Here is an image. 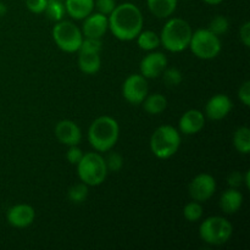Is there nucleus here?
<instances>
[{
  "instance_id": "nucleus-1",
  "label": "nucleus",
  "mask_w": 250,
  "mask_h": 250,
  "mask_svg": "<svg viewBox=\"0 0 250 250\" xmlns=\"http://www.w3.org/2000/svg\"><path fill=\"white\" fill-rule=\"evenodd\" d=\"M109 29L117 39L124 42L133 41L143 29V15L137 5L124 2L116 5L107 17Z\"/></svg>"
},
{
  "instance_id": "nucleus-2",
  "label": "nucleus",
  "mask_w": 250,
  "mask_h": 250,
  "mask_svg": "<svg viewBox=\"0 0 250 250\" xmlns=\"http://www.w3.org/2000/svg\"><path fill=\"white\" fill-rule=\"evenodd\" d=\"M120 127L115 119L100 116L95 119L88 129V141L99 153H106L114 148L119 141Z\"/></svg>"
},
{
  "instance_id": "nucleus-3",
  "label": "nucleus",
  "mask_w": 250,
  "mask_h": 250,
  "mask_svg": "<svg viewBox=\"0 0 250 250\" xmlns=\"http://www.w3.org/2000/svg\"><path fill=\"white\" fill-rule=\"evenodd\" d=\"M192 34L190 24L186 20L175 17L168 20L161 29L160 44L171 53H181L189 46Z\"/></svg>"
},
{
  "instance_id": "nucleus-4",
  "label": "nucleus",
  "mask_w": 250,
  "mask_h": 250,
  "mask_svg": "<svg viewBox=\"0 0 250 250\" xmlns=\"http://www.w3.org/2000/svg\"><path fill=\"white\" fill-rule=\"evenodd\" d=\"M181 146V134L178 129L170 125H164L154 131L150 138V150L156 158H171L177 153Z\"/></svg>"
},
{
  "instance_id": "nucleus-5",
  "label": "nucleus",
  "mask_w": 250,
  "mask_h": 250,
  "mask_svg": "<svg viewBox=\"0 0 250 250\" xmlns=\"http://www.w3.org/2000/svg\"><path fill=\"white\" fill-rule=\"evenodd\" d=\"M77 172L83 183L97 187L104 182L109 171L105 159L99 153H87L83 154L82 159L77 164Z\"/></svg>"
},
{
  "instance_id": "nucleus-6",
  "label": "nucleus",
  "mask_w": 250,
  "mask_h": 250,
  "mask_svg": "<svg viewBox=\"0 0 250 250\" xmlns=\"http://www.w3.org/2000/svg\"><path fill=\"white\" fill-rule=\"evenodd\" d=\"M233 233L231 222L221 216L208 217L199 227V236L205 243L211 246H222L227 243Z\"/></svg>"
},
{
  "instance_id": "nucleus-7",
  "label": "nucleus",
  "mask_w": 250,
  "mask_h": 250,
  "mask_svg": "<svg viewBox=\"0 0 250 250\" xmlns=\"http://www.w3.org/2000/svg\"><path fill=\"white\" fill-rule=\"evenodd\" d=\"M192 53L202 60H211L221 51V41L208 28L198 29L192 34L189 46Z\"/></svg>"
},
{
  "instance_id": "nucleus-8",
  "label": "nucleus",
  "mask_w": 250,
  "mask_h": 250,
  "mask_svg": "<svg viewBox=\"0 0 250 250\" xmlns=\"http://www.w3.org/2000/svg\"><path fill=\"white\" fill-rule=\"evenodd\" d=\"M53 38L56 45L65 53H76L80 50L83 41L82 31L71 21L56 22L53 28Z\"/></svg>"
},
{
  "instance_id": "nucleus-9",
  "label": "nucleus",
  "mask_w": 250,
  "mask_h": 250,
  "mask_svg": "<svg viewBox=\"0 0 250 250\" xmlns=\"http://www.w3.org/2000/svg\"><path fill=\"white\" fill-rule=\"evenodd\" d=\"M148 90L146 78L142 75L128 76L122 85V95L129 104L133 105L142 104L148 95Z\"/></svg>"
},
{
  "instance_id": "nucleus-10",
  "label": "nucleus",
  "mask_w": 250,
  "mask_h": 250,
  "mask_svg": "<svg viewBox=\"0 0 250 250\" xmlns=\"http://www.w3.org/2000/svg\"><path fill=\"white\" fill-rule=\"evenodd\" d=\"M188 192L195 202H207L216 192V181L209 173H199L189 183Z\"/></svg>"
},
{
  "instance_id": "nucleus-11",
  "label": "nucleus",
  "mask_w": 250,
  "mask_h": 250,
  "mask_svg": "<svg viewBox=\"0 0 250 250\" xmlns=\"http://www.w3.org/2000/svg\"><path fill=\"white\" fill-rule=\"evenodd\" d=\"M7 222L15 229H26L33 224L36 219V211L28 204H17L7 210Z\"/></svg>"
},
{
  "instance_id": "nucleus-12",
  "label": "nucleus",
  "mask_w": 250,
  "mask_h": 250,
  "mask_svg": "<svg viewBox=\"0 0 250 250\" xmlns=\"http://www.w3.org/2000/svg\"><path fill=\"white\" fill-rule=\"evenodd\" d=\"M55 137L60 143L67 146H78L82 141V131L71 120H62L55 126Z\"/></svg>"
},
{
  "instance_id": "nucleus-13",
  "label": "nucleus",
  "mask_w": 250,
  "mask_h": 250,
  "mask_svg": "<svg viewBox=\"0 0 250 250\" xmlns=\"http://www.w3.org/2000/svg\"><path fill=\"white\" fill-rule=\"evenodd\" d=\"M167 67V58L163 53H150L141 61V75L146 78H156Z\"/></svg>"
},
{
  "instance_id": "nucleus-14",
  "label": "nucleus",
  "mask_w": 250,
  "mask_h": 250,
  "mask_svg": "<svg viewBox=\"0 0 250 250\" xmlns=\"http://www.w3.org/2000/svg\"><path fill=\"white\" fill-rule=\"evenodd\" d=\"M109 29V21L107 16L95 12V14L88 15L84 19L82 26V34L84 38H97L102 39V37L106 33Z\"/></svg>"
},
{
  "instance_id": "nucleus-15",
  "label": "nucleus",
  "mask_w": 250,
  "mask_h": 250,
  "mask_svg": "<svg viewBox=\"0 0 250 250\" xmlns=\"http://www.w3.org/2000/svg\"><path fill=\"white\" fill-rule=\"evenodd\" d=\"M232 102L227 95L216 94L210 98L205 106V114L210 120L219 121L225 119L232 110Z\"/></svg>"
},
{
  "instance_id": "nucleus-16",
  "label": "nucleus",
  "mask_w": 250,
  "mask_h": 250,
  "mask_svg": "<svg viewBox=\"0 0 250 250\" xmlns=\"http://www.w3.org/2000/svg\"><path fill=\"white\" fill-rule=\"evenodd\" d=\"M205 125V116L202 111L199 110H188L185 114L182 115V117L180 119L178 122V128H180V133L187 134H195L198 132H200L203 129Z\"/></svg>"
},
{
  "instance_id": "nucleus-17",
  "label": "nucleus",
  "mask_w": 250,
  "mask_h": 250,
  "mask_svg": "<svg viewBox=\"0 0 250 250\" xmlns=\"http://www.w3.org/2000/svg\"><path fill=\"white\" fill-rule=\"evenodd\" d=\"M66 14L75 20H84L94 10V0H65Z\"/></svg>"
},
{
  "instance_id": "nucleus-18",
  "label": "nucleus",
  "mask_w": 250,
  "mask_h": 250,
  "mask_svg": "<svg viewBox=\"0 0 250 250\" xmlns=\"http://www.w3.org/2000/svg\"><path fill=\"white\" fill-rule=\"evenodd\" d=\"M243 204V194L237 188H231L225 190L220 199V207L226 214H234L241 209Z\"/></svg>"
},
{
  "instance_id": "nucleus-19",
  "label": "nucleus",
  "mask_w": 250,
  "mask_h": 250,
  "mask_svg": "<svg viewBox=\"0 0 250 250\" xmlns=\"http://www.w3.org/2000/svg\"><path fill=\"white\" fill-rule=\"evenodd\" d=\"M148 9L158 19H167L175 12L177 0H146Z\"/></svg>"
},
{
  "instance_id": "nucleus-20",
  "label": "nucleus",
  "mask_w": 250,
  "mask_h": 250,
  "mask_svg": "<svg viewBox=\"0 0 250 250\" xmlns=\"http://www.w3.org/2000/svg\"><path fill=\"white\" fill-rule=\"evenodd\" d=\"M78 67L85 75H95L102 67V59L99 54L80 53Z\"/></svg>"
},
{
  "instance_id": "nucleus-21",
  "label": "nucleus",
  "mask_w": 250,
  "mask_h": 250,
  "mask_svg": "<svg viewBox=\"0 0 250 250\" xmlns=\"http://www.w3.org/2000/svg\"><path fill=\"white\" fill-rule=\"evenodd\" d=\"M167 106V100L163 94L154 93V94L146 95L143 100V107L148 114L159 115L164 111Z\"/></svg>"
},
{
  "instance_id": "nucleus-22",
  "label": "nucleus",
  "mask_w": 250,
  "mask_h": 250,
  "mask_svg": "<svg viewBox=\"0 0 250 250\" xmlns=\"http://www.w3.org/2000/svg\"><path fill=\"white\" fill-rule=\"evenodd\" d=\"M233 146L237 151L241 154H249L250 151V129L243 126L237 128L233 134Z\"/></svg>"
},
{
  "instance_id": "nucleus-23",
  "label": "nucleus",
  "mask_w": 250,
  "mask_h": 250,
  "mask_svg": "<svg viewBox=\"0 0 250 250\" xmlns=\"http://www.w3.org/2000/svg\"><path fill=\"white\" fill-rule=\"evenodd\" d=\"M136 39L139 48L146 51H153L160 45V37L153 31H142Z\"/></svg>"
},
{
  "instance_id": "nucleus-24",
  "label": "nucleus",
  "mask_w": 250,
  "mask_h": 250,
  "mask_svg": "<svg viewBox=\"0 0 250 250\" xmlns=\"http://www.w3.org/2000/svg\"><path fill=\"white\" fill-rule=\"evenodd\" d=\"M44 12L51 21L59 22L63 19L66 14L65 4L61 0H48Z\"/></svg>"
},
{
  "instance_id": "nucleus-25",
  "label": "nucleus",
  "mask_w": 250,
  "mask_h": 250,
  "mask_svg": "<svg viewBox=\"0 0 250 250\" xmlns=\"http://www.w3.org/2000/svg\"><path fill=\"white\" fill-rule=\"evenodd\" d=\"M67 197L70 202L75 203V204H81L84 202L88 197V186L85 183H78V185L72 186L68 189Z\"/></svg>"
},
{
  "instance_id": "nucleus-26",
  "label": "nucleus",
  "mask_w": 250,
  "mask_h": 250,
  "mask_svg": "<svg viewBox=\"0 0 250 250\" xmlns=\"http://www.w3.org/2000/svg\"><path fill=\"white\" fill-rule=\"evenodd\" d=\"M183 216L187 221L197 222L203 216V207L199 202H190L183 209Z\"/></svg>"
},
{
  "instance_id": "nucleus-27",
  "label": "nucleus",
  "mask_w": 250,
  "mask_h": 250,
  "mask_svg": "<svg viewBox=\"0 0 250 250\" xmlns=\"http://www.w3.org/2000/svg\"><path fill=\"white\" fill-rule=\"evenodd\" d=\"M229 28V20L225 16H221V15H217L214 19L211 20V22L209 23V31L212 32L214 34H216L217 37L222 36V34L226 33Z\"/></svg>"
},
{
  "instance_id": "nucleus-28",
  "label": "nucleus",
  "mask_w": 250,
  "mask_h": 250,
  "mask_svg": "<svg viewBox=\"0 0 250 250\" xmlns=\"http://www.w3.org/2000/svg\"><path fill=\"white\" fill-rule=\"evenodd\" d=\"M103 49V43L97 38H83L82 44L80 46V53L88 54H100Z\"/></svg>"
},
{
  "instance_id": "nucleus-29",
  "label": "nucleus",
  "mask_w": 250,
  "mask_h": 250,
  "mask_svg": "<svg viewBox=\"0 0 250 250\" xmlns=\"http://www.w3.org/2000/svg\"><path fill=\"white\" fill-rule=\"evenodd\" d=\"M164 82L166 83L167 87H176V85L180 84L182 82V72H181L178 68L176 67H170L165 71H164Z\"/></svg>"
},
{
  "instance_id": "nucleus-30",
  "label": "nucleus",
  "mask_w": 250,
  "mask_h": 250,
  "mask_svg": "<svg viewBox=\"0 0 250 250\" xmlns=\"http://www.w3.org/2000/svg\"><path fill=\"white\" fill-rule=\"evenodd\" d=\"M107 171L110 172H119L124 167V158L119 153H110L105 159Z\"/></svg>"
},
{
  "instance_id": "nucleus-31",
  "label": "nucleus",
  "mask_w": 250,
  "mask_h": 250,
  "mask_svg": "<svg viewBox=\"0 0 250 250\" xmlns=\"http://www.w3.org/2000/svg\"><path fill=\"white\" fill-rule=\"evenodd\" d=\"M94 7L98 10V12L109 16L112 12V10L116 7V1L115 0H95Z\"/></svg>"
},
{
  "instance_id": "nucleus-32",
  "label": "nucleus",
  "mask_w": 250,
  "mask_h": 250,
  "mask_svg": "<svg viewBox=\"0 0 250 250\" xmlns=\"http://www.w3.org/2000/svg\"><path fill=\"white\" fill-rule=\"evenodd\" d=\"M48 0H26V6L33 14H43Z\"/></svg>"
},
{
  "instance_id": "nucleus-33",
  "label": "nucleus",
  "mask_w": 250,
  "mask_h": 250,
  "mask_svg": "<svg viewBox=\"0 0 250 250\" xmlns=\"http://www.w3.org/2000/svg\"><path fill=\"white\" fill-rule=\"evenodd\" d=\"M83 156V151L78 148L77 146H72L68 148L67 153H66V159L68 160V163L72 164V165H77L81 161Z\"/></svg>"
},
{
  "instance_id": "nucleus-34",
  "label": "nucleus",
  "mask_w": 250,
  "mask_h": 250,
  "mask_svg": "<svg viewBox=\"0 0 250 250\" xmlns=\"http://www.w3.org/2000/svg\"><path fill=\"white\" fill-rule=\"evenodd\" d=\"M238 97L241 99V102L243 103L246 106H249L250 105V82L249 81H246L243 84L241 85L238 90Z\"/></svg>"
},
{
  "instance_id": "nucleus-35",
  "label": "nucleus",
  "mask_w": 250,
  "mask_h": 250,
  "mask_svg": "<svg viewBox=\"0 0 250 250\" xmlns=\"http://www.w3.org/2000/svg\"><path fill=\"white\" fill-rule=\"evenodd\" d=\"M244 177L241 172L238 171H233L232 173H229V178H227V183L231 188H238L243 185Z\"/></svg>"
},
{
  "instance_id": "nucleus-36",
  "label": "nucleus",
  "mask_w": 250,
  "mask_h": 250,
  "mask_svg": "<svg viewBox=\"0 0 250 250\" xmlns=\"http://www.w3.org/2000/svg\"><path fill=\"white\" fill-rule=\"evenodd\" d=\"M239 36H241V41L246 46H250V22L247 21L243 26L239 29Z\"/></svg>"
},
{
  "instance_id": "nucleus-37",
  "label": "nucleus",
  "mask_w": 250,
  "mask_h": 250,
  "mask_svg": "<svg viewBox=\"0 0 250 250\" xmlns=\"http://www.w3.org/2000/svg\"><path fill=\"white\" fill-rule=\"evenodd\" d=\"M6 11H7V7H6V5H5L4 2H1V1H0V17H1V16H4V15L6 14Z\"/></svg>"
},
{
  "instance_id": "nucleus-38",
  "label": "nucleus",
  "mask_w": 250,
  "mask_h": 250,
  "mask_svg": "<svg viewBox=\"0 0 250 250\" xmlns=\"http://www.w3.org/2000/svg\"><path fill=\"white\" fill-rule=\"evenodd\" d=\"M244 183H246L247 188H250V171H247L246 173V177H244Z\"/></svg>"
},
{
  "instance_id": "nucleus-39",
  "label": "nucleus",
  "mask_w": 250,
  "mask_h": 250,
  "mask_svg": "<svg viewBox=\"0 0 250 250\" xmlns=\"http://www.w3.org/2000/svg\"><path fill=\"white\" fill-rule=\"evenodd\" d=\"M203 1L207 2V4H209V5H219V4H221L224 0H203Z\"/></svg>"
}]
</instances>
